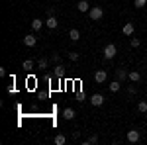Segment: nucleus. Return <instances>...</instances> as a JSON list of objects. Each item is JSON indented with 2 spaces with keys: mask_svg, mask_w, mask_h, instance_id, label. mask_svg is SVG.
I'll list each match as a JSON object with an SVG mask.
<instances>
[{
  "mask_svg": "<svg viewBox=\"0 0 147 145\" xmlns=\"http://www.w3.org/2000/svg\"><path fill=\"white\" fill-rule=\"evenodd\" d=\"M88 14H90L92 22H98V20H102V16H104V10H102L100 6H92L90 10H88Z\"/></svg>",
  "mask_w": 147,
  "mask_h": 145,
  "instance_id": "obj_1",
  "label": "nucleus"
},
{
  "mask_svg": "<svg viewBox=\"0 0 147 145\" xmlns=\"http://www.w3.org/2000/svg\"><path fill=\"white\" fill-rule=\"evenodd\" d=\"M116 53H118V49H116L114 43H108L106 47H104V59H114Z\"/></svg>",
  "mask_w": 147,
  "mask_h": 145,
  "instance_id": "obj_2",
  "label": "nucleus"
},
{
  "mask_svg": "<svg viewBox=\"0 0 147 145\" xmlns=\"http://www.w3.org/2000/svg\"><path fill=\"white\" fill-rule=\"evenodd\" d=\"M125 137H127V141H129V143H137V141L141 139V135H139V132H137V129H129Z\"/></svg>",
  "mask_w": 147,
  "mask_h": 145,
  "instance_id": "obj_3",
  "label": "nucleus"
},
{
  "mask_svg": "<svg viewBox=\"0 0 147 145\" xmlns=\"http://www.w3.org/2000/svg\"><path fill=\"white\" fill-rule=\"evenodd\" d=\"M22 41H24V45H26V47H35V43H37V37H35L34 34H28V35L22 39Z\"/></svg>",
  "mask_w": 147,
  "mask_h": 145,
  "instance_id": "obj_4",
  "label": "nucleus"
},
{
  "mask_svg": "<svg viewBox=\"0 0 147 145\" xmlns=\"http://www.w3.org/2000/svg\"><path fill=\"white\" fill-rule=\"evenodd\" d=\"M65 65H61V63H57L55 67H53V77H57V78H63L65 77Z\"/></svg>",
  "mask_w": 147,
  "mask_h": 145,
  "instance_id": "obj_5",
  "label": "nucleus"
},
{
  "mask_svg": "<svg viewBox=\"0 0 147 145\" xmlns=\"http://www.w3.org/2000/svg\"><path fill=\"white\" fill-rule=\"evenodd\" d=\"M134 32H136V26H134L131 22H125L124 28H122V34L124 35H134Z\"/></svg>",
  "mask_w": 147,
  "mask_h": 145,
  "instance_id": "obj_6",
  "label": "nucleus"
},
{
  "mask_svg": "<svg viewBox=\"0 0 147 145\" xmlns=\"http://www.w3.org/2000/svg\"><path fill=\"white\" fill-rule=\"evenodd\" d=\"M45 26L49 28V30H55L57 26H59V20H57L55 16H47V20H45Z\"/></svg>",
  "mask_w": 147,
  "mask_h": 145,
  "instance_id": "obj_7",
  "label": "nucleus"
},
{
  "mask_svg": "<svg viewBox=\"0 0 147 145\" xmlns=\"http://www.w3.org/2000/svg\"><path fill=\"white\" fill-rule=\"evenodd\" d=\"M90 104L92 106H102V104H104V96H102V94H92Z\"/></svg>",
  "mask_w": 147,
  "mask_h": 145,
  "instance_id": "obj_8",
  "label": "nucleus"
},
{
  "mask_svg": "<svg viewBox=\"0 0 147 145\" xmlns=\"http://www.w3.org/2000/svg\"><path fill=\"white\" fill-rule=\"evenodd\" d=\"M127 77H129V73H127L125 69H116V78H118V80L124 82V80H127Z\"/></svg>",
  "mask_w": 147,
  "mask_h": 145,
  "instance_id": "obj_9",
  "label": "nucleus"
},
{
  "mask_svg": "<svg viewBox=\"0 0 147 145\" xmlns=\"http://www.w3.org/2000/svg\"><path fill=\"white\" fill-rule=\"evenodd\" d=\"M77 10H79V12H88V10H90V4H88V0H79V4H77Z\"/></svg>",
  "mask_w": 147,
  "mask_h": 145,
  "instance_id": "obj_10",
  "label": "nucleus"
},
{
  "mask_svg": "<svg viewBox=\"0 0 147 145\" xmlns=\"http://www.w3.org/2000/svg\"><path fill=\"white\" fill-rule=\"evenodd\" d=\"M41 28H43V20H41V18H34V20H32V30H34V32H39Z\"/></svg>",
  "mask_w": 147,
  "mask_h": 145,
  "instance_id": "obj_11",
  "label": "nucleus"
},
{
  "mask_svg": "<svg viewBox=\"0 0 147 145\" xmlns=\"http://www.w3.org/2000/svg\"><path fill=\"white\" fill-rule=\"evenodd\" d=\"M108 88H110V92H118V90L122 88V80H118V78L112 80V82L108 84Z\"/></svg>",
  "mask_w": 147,
  "mask_h": 145,
  "instance_id": "obj_12",
  "label": "nucleus"
},
{
  "mask_svg": "<svg viewBox=\"0 0 147 145\" xmlns=\"http://www.w3.org/2000/svg\"><path fill=\"white\" fill-rule=\"evenodd\" d=\"M75 116H77V114H75L73 108H65V110H63V118H65V120H75Z\"/></svg>",
  "mask_w": 147,
  "mask_h": 145,
  "instance_id": "obj_13",
  "label": "nucleus"
},
{
  "mask_svg": "<svg viewBox=\"0 0 147 145\" xmlns=\"http://www.w3.org/2000/svg\"><path fill=\"white\" fill-rule=\"evenodd\" d=\"M106 77H108L106 71H98V73L94 75V80H96V82H106Z\"/></svg>",
  "mask_w": 147,
  "mask_h": 145,
  "instance_id": "obj_14",
  "label": "nucleus"
},
{
  "mask_svg": "<svg viewBox=\"0 0 147 145\" xmlns=\"http://www.w3.org/2000/svg\"><path fill=\"white\" fill-rule=\"evenodd\" d=\"M69 37H71L73 41H79V39H80V32H79V30H75V28H73V30L69 32Z\"/></svg>",
  "mask_w": 147,
  "mask_h": 145,
  "instance_id": "obj_15",
  "label": "nucleus"
},
{
  "mask_svg": "<svg viewBox=\"0 0 147 145\" xmlns=\"http://www.w3.org/2000/svg\"><path fill=\"white\" fill-rule=\"evenodd\" d=\"M53 141H55V145H65V143H67V137H65L63 134H59V135H55Z\"/></svg>",
  "mask_w": 147,
  "mask_h": 145,
  "instance_id": "obj_16",
  "label": "nucleus"
},
{
  "mask_svg": "<svg viewBox=\"0 0 147 145\" xmlns=\"http://www.w3.org/2000/svg\"><path fill=\"white\" fill-rule=\"evenodd\" d=\"M139 78H141V75H139L137 71H131V73H129V77H127V80H131V82H137Z\"/></svg>",
  "mask_w": 147,
  "mask_h": 145,
  "instance_id": "obj_17",
  "label": "nucleus"
},
{
  "mask_svg": "<svg viewBox=\"0 0 147 145\" xmlns=\"http://www.w3.org/2000/svg\"><path fill=\"white\" fill-rule=\"evenodd\" d=\"M137 112H141V114H145V112H147V102L145 100L137 102Z\"/></svg>",
  "mask_w": 147,
  "mask_h": 145,
  "instance_id": "obj_18",
  "label": "nucleus"
},
{
  "mask_svg": "<svg viewBox=\"0 0 147 145\" xmlns=\"http://www.w3.org/2000/svg\"><path fill=\"white\" fill-rule=\"evenodd\" d=\"M96 143H98V135H96V134L90 135V137H88V139L84 141V145H96Z\"/></svg>",
  "mask_w": 147,
  "mask_h": 145,
  "instance_id": "obj_19",
  "label": "nucleus"
},
{
  "mask_svg": "<svg viewBox=\"0 0 147 145\" xmlns=\"http://www.w3.org/2000/svg\"><path fill=\"white\" fill-rule=\"evenodd\" d=\"M47 65H49V61H47L45 57H41V59L37 61V67L41 69V71H43V69H47Z\"/></svg>",
  "mask_w": 147,
  "mask_h": 145,
  "instance_id": "obj_20",
  "label": "nucleus"
},
{
  "mask_svg": "<svg viewBox=\"0 0 147 145\" xmlns=\"http://www.w3.org/2000/svg\"><path fill=\"white\" fill-rule=\"evenodd\" d=\"M22 69H26V71H30V69H34V61L32 59H26L22 63Z\"/></svg>",
  "mask_w": 147,
  "mask_h": 145,
  "instance_id": "obj_21",
  "label": "nucleus"
},
{
  "mask_svg": "<svg viewBox=\"0 0 147 145\" xmlns=\"http://www.w3.org/2000/svg\"><path fill=\"white\" fill-rule=\"evenodd\" d=\"M134 4H136V8H145L147 0H134Z\"/></svg>",
  "mask_w": 147,
  "mask_h": 145,
  "instance_id": "obj_22",
  "label": "nucleus"
},
{
  "mask_svg": "<svg viewBox=\"0 0 147 145\" xmlns=\"http://www.w3.org/2000/svg\"><path fill=\"white\" fill-rule=\"evenodd\" d=\"M51 61H53V63H61V55H59V53H53V55H51Z\"/></svg>",
  "mask_w": 147,
  "mask_h": 145,
  "instance_id": "obj_23",
  "label": "nucleus"
},
{
  "mask_svg": "<svg viewBox=\"0 0 147 145\" xmlns=\"http://www.w3.org/2000/svg\"><path fill=\"white\" fill-rule=\"evenodd\" d=\"M129 43H131V47H139V45H141V41H139L137 37H131V41H129Z\"/></svg>",
  "mask_w": 147,
  "mask_h": 145,
  "instance_id": "obj_24",
  "label": "nucleus"
},
{
  "mask_svg": "<svg viewBox=\"0 0 147 145\" xmlns=\"http://www.w3.org/2000/svg\"><path fill=\"white\" fill-rule=\"evenodd\" d=\"M69 59H71V61H77V59H79V53L71 51V53H69Z\"/></svg>",
  "mask_w": 147,
  "mask_h": 145,
  "instance_id": "obj_25",
  "label": "nucleus"
},
{
  "mask_svg": "<svg viewBox=\"0 0 147 145\" xmlns=\"http://www.w3.org/2000/svg\"><path fill=\"white\" fill-rule=\"evenodd\" d=\"M47 16H55V10L53 8H47Z\"/></svg>",
  "mask_w": 147,
  "mask_h": 145,
  "instance_id": "obj_26",
  "label": "nucleus"
},
{
  "mask_svg": "<svg viewBox=\"0 0 147 145\" xmlns=\"http://www.w3.org/2000/svg\"><path fill=\"white\" fill-rule=\"evenodd\" d=\"M127 92L129 94H136V86H127Z\"/></svg>",
  "mask_w": 147,
  "mask_h": 145,
  "instance_id": "obj_27",
  "label": "nucleus"
},
{
  "mask_svg": "<svg viewBox=\"0 0 147 145\" xmlns=\"http://www.w3.org/2000/svg\"><path fill=\"white\" fill-rule=\"evenodd\" d=\"M8 92H10V94H12V92H16V86H14V84H10V86H8Z\"/></svg>",
  "mask_w": 147,
  "mask_h": 145,
  "instance_id": "obj_28",
  "label": "nucleus"
},
{
  "mask_svg": "<svg viewBox=\"0 0 147 145\" xmlns=\"http://www.w3.org/2000/svg\"><path fill=\"white\" fill-rule=\"evenodd\" d=\"M145 61H147V59H145Z\"/></svg>",
  "mask_w": 147,
  "mask_h": 145,
  "instance_id": "obj_29",
  "label": "nucleus"
}]
</instances>
